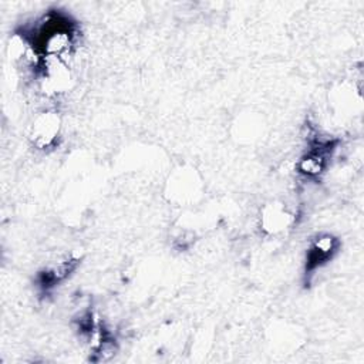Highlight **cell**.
<instances>
[{"instance_id": "obj_5", "label": "cell", "mask_w": 364, "mask_h": 364, "mask_svg": "<svg viewBox=\"0 0 364 364\" xmlns=\"http://www.w3.org/2000/svg\"><path fill=\"white\" fill-rule=\"evenodd\" d=\"M77 263H78V259L65 257L63 260H58V262H54V263L46 266V269L38 273L40 286L44 290H47V289H51L55 284L61 283L71 274V272L75 269Z\"/></svg>"}, {"instance_id": "obj_6", "label": "cell", "mask_w": 364, "mask_h": 364, "mask_svg": "<svg viewBox=\"0 0 364 364\" xmlns=\"http://www.w3.org/2000/svg\"><path fill=\"white\" fill-rule=\"evenodd\" d=\"M290 222V215L286 212L283 206L279 205H270L263 210V229H266L270 233H276L282 229H284Z\"/></svg>"}, {"instance_id": "obj_2", "label": "cell", "mask_w": 364, "mask_h": 364, "mask_svg": "<svg viewBox=\"0 0 364 364\" xmlns=\"http://www.w3.org/2000/svg\"><path fill=\"white\" fill-rule=\"evenodd\" d=\"M61 131L60 115L54 111H46L34 118L30 128V139L38 149L50 148L55 144Z\"/></svg>"}, {"instance_id": "obj_3", "label": "cell", "mask_w": 364, "mask_h": 364, "mask_svg": "<svg viewBox=\"0 0 364 364\" xmlns=\"http://www.w3.org/2000/svg\"><path fill=\"white\" fill-rule=\"evenodd\" d=\"M340 242L330 233H321L313 239L306 255V276H311L318 267L333 259Z\"/></svg>"}, {"instance_id": "obj_1", "label": "cell", "mask_w": 364, "mask_h": 364, "mask_svg": "<svg viewBox=\"0 0 364 364\" xmlns=\"http://www.w3.org/2000/svg\"><path fill=\"white\" fill-rule=\"evenodd\" d=\"M33 50L41 57H57L65 61L77 37V24L60 10H48L28 31L21 33Z\"/></svg>"}, {"instance_id": "obj_4", "label": "cell", "mask_w": 364, "mask_h": 364, "mask_svg": "<svg viewBox=\"0 0 364 364\" xmlns=\"http://www.w3.org/2000/svg\"><path fill=\"white\" fill-rule=\"evenodd\" d=\"M330 146V142H320L310 148L299 161V172H301L306 176L320 175L327 165V156L330 155L331 151Z\"/></svg>"}]
</instances>
